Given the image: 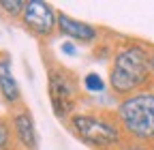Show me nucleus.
<instances>
[{
  "label": "nucleus",
  "mask_w": 154,
  "mask_h": 150,
  "mask_svg": "<svg viewBox=\"0 0 154 150\" xmlns=\"http://www.w3.org/2000/svg\"><path fill=\"white\" fill-rule=\"evenodd\" d=\"M152 84V49L141 41H126L113 54L109 88L120 99L148 90Z\"/></svg>",
  "instance_id": "f257e3e1"
},
{
  "label": "nucleus",
  "mask_w": 154,
  "mask_h": 150,
  "mask_svg": "<svg viewBox=\"0 0 154 150\" xmlns=\"http://www.w3.org/2000/svg\"><path fill=\"white\" fill-rule=\"evenodd\" d=\"M116 150H152L150 144H139V142H124L120 148H116Z\"/></svg>",
  "instance_id": "f8f14e48"
},
{
  "label": "nucleus",
  "mask_w": 154,
  "mask_h": 150,
  "mask_svg": "<svg viewBox=\"0 0 154 150\" xmlns=\"http://www.w3.org/2000/svg\"><path fill=\"white\" fill-rule=\"evenodd\" d=\"M150 148H152V150H154V142H152V144H150Z\"/></svg>",
  "instance_id": "4468645a"
},
{
  "label": "nucleus",
  "mask_w": 154,
  "mask_h": 150,
  "mask_svg": "<svg viewBox=\"0 0 154 150\" xmlns=\"http://www.w3.org/2000/svg\"><path fill=\"white\" fill-rule=\"evenodd\" d=\"M118 118L126 142L152 144L154 142V88L120 99L116 107Z\"/></svg>",
  "instance_id": "f03ea898"
},
{
  "label": "nucleus",
  "mask_w": 154,
  "mask_h": 150,
  "mask_svg": "<svg viewBox=\"0 0 154 150\" xmlns=\"http://www.w3.org/2000/svg\"><path fill=\"white\" fill-rule=\"evenodd\" d=\"M17 142L11 129V120L0 118V150H17Z\"/></svg>",
  "instance_id": "1a4fd4ad"
},
{
  "label": "nucleus",
  "mask_w": 154,
  "mask_h": 150,
  "mask_svg": "<svg viewBox=\"0 0 154 150\" xmlns=\"http://www.w3.org/2000/svg\"><path fill=\"white\" fill-rule=\"evenodd\" d=\"M58 30L64 36H69L73 41H79V43H92L99 39V30L94 26L75 20V17H71L66 13H58Z\"/></svg>",
  "instance_id": "6e6552de"
},
{
  "label": "nucleus",
  "mask_w": 154,
  "mask_h": 150,
  "mask_svg": "<svg viewBox=\"0 0 154 150\" xmlns=\"http://www.w3.org/2000/svg\"><path fill=\"white\" fill-rule=\"evenodd\" d=\"M11 129L17 146L22 150H38V133L28 107L19 105L11 111Z\"/></svg>",
  "instance_id": "423d86ee"
},
{
  "label": "nucleus",
  "mask_w": 154,
  "mask_h": 150,
  "mask_svg": "<svg viewBox=\"0 0 154 150\" xmlns=\"http://www.w3.org/2000/svg\"><path fill=\"white\" fill-rule=\"evenodd\" d=\"M0 9L11 17H22L24 9H26V2H9V0H5V2H0Z\"/></svg>",
  "instance_id": "9d476101"
},
{
  "label": "nucleus",
  "mask_w": 154,
  "mask_h": 150,
  "mask_svg": "<svg viewBox=\"0 0 154 150\" xmlns=\"http://www.w3.org/2000/svg\"><path fill=\"white\" fill-rule=\"evenodd\" d=\"M152 86H154V49H152Z\"/></svg>",
  "instance_id": "ddd939ff"
},
{
  "label": "nucleus",
  "mask_w": 154,
  "mask_h": 150,
  "mask_svg": "<svg viewBox=\"0 0 154 150\" xmlns=\"http://www.w3.org/2000/svg\"><path fill=\"white\" fill-rule=\"evenodd\" d=\"M22 22L28 32L34 36H49L58 28V11L49 2H41V0H30L26 2Z\"/></svg>",
  "instance_id": "39448f33"
},
{
  "label": "nucleus",
  "mask_w": 154,
  "mask_h": 150,
  "mask_svg": "<svg viewBox=\"0 0 154 150\" xmlns=\"http://www.w3.org/2000/svg\"><path fill=\"white\" fill-rule=\"evenodd\" d=\"M47 90H49V101L54 107V114L58 118H71L73 109L79 101V80L73 71L60 64L47 67Z\"/></svg>",
  "instance_id": "20e7f679"
},
{
  "label": "nucleus",
  "mask_w": 154,
  "mask_h": 150,
  "mask_svg": "<svg viewBox=\"0 0 154 150\" xmlns=\"http://www.w3.org/2000/svg\"><path fill=\"white\" fill-rule=\"evenodd\" d=\"M0 97L13 109L22 105V92L11 73V56L7 52H0Z\"/></svg>",
  "instance_id": "0eeeda50"
},
{
  "label": "nucleus",
  "mask_w": 154,
  "mask_h": 150,
  "mask_svg": "<svg viewBox=\"0 0 154 150\" xmlns=\"http://www.w3.org/2000/svg\"><path fill=\"white\" fill-rule=\"evenodd\" d=\"M84 86H86V90H92V92H101V90L105 88L103 80H101L96 73H88V75H86V77H84Z\"/></svg>",
  "instance_id": "9b49d317"
},
{
  "label": "nucleus",
  "mask_w": 154,
  "mask_h": 150,
  "mask_svg": "<svg viewBox=\"0 0 154 150\" xmlns=\"http://www.w3.org/2000/svg\"><path fill=\"white\" fill-rule=\"evenodd\" d=\"M66 124L77 139L94 150H116L126 142L113 114H73Z\"/></svg>",
  "instance_id": "7ed1b4c3"
}]
</instances>
